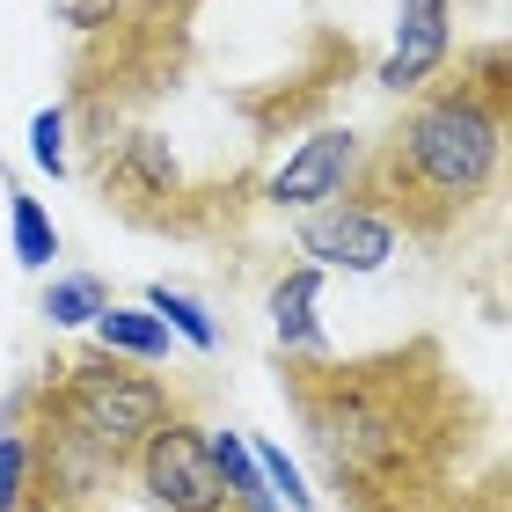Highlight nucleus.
Wrapping results in <instances>:
<instances>
[{
	"mask_svg": "<svg viewBox=\"0 0 512 512\" xmlns=\"http://www.w3.org/2000/svg\"><path fill=\"white\" fill-rule=\"evenodd\" d=\"M278 388L344 512H505L491 410L439 337L381 352H278Z\"/></svg>",
	"mask_w": 512,
	"mask_h": 512,
	"instance_id": "1",
	"label": "nucleus"
},
{
	"mask_svg": "<svg viewBox=\"0 0 512 512\" xmlns=\"http://www.w3.org/2000/svg\"><path fill=\"white\" fill-rule=\"evenodd\" d=\"M505 132H512L505 44H476V52H461V66L447 59L417 96H403L395 125L359 154V176L344 198H359L410 242H454L505 176Z\"/></svg>",
	"mask_w": 512,
	"mask_h": 512,
	"instance_id": "2",
	"label": "nucleus"
},
{
	"mask_svg": "<svg viewBox=\"0 0 512 512\" xmlns=\"http://www.w3.org/2000/svg\"><path fill=\"white\" fill-rule=\"evenodd\" d=\"M15 403H22L30 425L74 439V447H88V454H103L118 476L132 469V454L183 410L176 388L161 374H147V366H132L118 352H103V344L44 359L37 374L15 388Z\"/></svg>",
	"mask_w": 512,
	"mask_h": 512,
	"instance_id": "3",
	"label": "nucleus"
},
{
	"mask_svg": "<svg viewBox=\"0 0 512 512\" xmlns=\"http://www.w3.org/2000/svg\"><path fill=\"white\" fill-rule=\"evenodd\" d=\"M96 147V191L118 220L147 227V235H176V242H205V235H227L242 220V205L256 198V183H191L183 176L176 147L161 132H139V125H110L88 139Z\"/></svg>",
	"mask_w": 512,
	"mask_h": 512,
	"instance_id": "4",
	"label": "nucleus"
},
{
	"mask_svg": "<svg viewBox=\"0 0 512 512\" xmlns=\"http://www.w3.org/2000/svg\"><path fill=\"white\" fill-rule=\"evenodd\" d=\"M125 476L147 491L154 512H235V498H227V483L213 469V447H205V425H191L183 410L132 454Z\"/></svg>",
	"mask_w": 512,
	"mask_h": 512,
	"instance_id": "5",
	"label": "nucleus"
},
{
	"mask_svg": "<svg viewBox=\"0 0 512 512\" xmlns=\"http://www.w3.org/2000/svg\"><path fill=\"white\" fill-rule=\"evenodd\" d=\"M359 154H366V139L352 125H322V132L300 139V147L278 161L264 183H256V198L278 205V213H315V205H330V198L352 191Z\"/></svg>",
	"mask_w": 512,
	"mask_h": 512,
	"instance_id": "6",
	"label": "nucleus"
},
{
	"mask_svg": "<svg viewBox=\"0 0 512 512\" xmlns=\"http://www.w3.org/2000/svg\"><path fill=\"white\" fill-rule=\"evenodd\" d=\"M454 59V0H395V44L374 66L388 96H417Z\"/></svg>",
	"mask_w": 512,
	"mask_h": 512,
	"instance_id": "7",
	"label": "nucleus"
},
{
	"mask_svg": "<svg viewBox=\"0 0 512 512\" xmlns=\"http://www.w3.org/2000/svg\"><path fill=\"white\" fill-rule=\"evenodd\" d=\"M300 249H308L315 264H330V271H381L395 256V227L381 213H366L359 198H330V205H315V213L300 220Z\"/></svg>",
	"mask_w": 512,
	"mask_h": 512,
	"instance_id": "8",
	"label": "nucleus"
},
{
	"mask_svg": "<svg viewBox=\"0 0 512 512\" xmlns=\"http://www.w3.org/2000/svg\"><path fill=\"white\" fill-rule=\"evenodd\" d=\"M322 264H300L271 286V330H278V352L286 359H308V352H330V337H322Z\"/></svg>",
	"mask_w": 512,
	"mask_h": 512,
	"instance_id": "9",
	"label": "nucleus"
},
{
	"mask_svg": "<svg viewBox=\"0 0 512 512\" xmlns=\"http://www.w3.org/2000/svg\"><path fill=\"white\" fill-rule=\"evenodd\" d=\"M96 344H103V352H118V359H132V366H161L176 337H169V322H161V315L118 308V300H110V308L96 315Z\"/></svg>",
	"mask_w": 512,
	"mask_h": 512,
	"instance_id": "10",
	"label": "nucleus"
},
{
	"mask_svg": "<svg viewBox=\"0 0 512 512\" xmlns=\"http://www.w3.org/2000/svg\"><path fill=\"white\" fill-rule=\"evenodd\" d=\"M8 242H15L22 271H44L59 256V227H52V213H44L30 191H8Z\"/></svg>",
	"mask_w": 512,
	"mask_h": 512,
	"instance_id": "11",
	"label": "nucleus"
},
{
	"mask_svg": "<svg viewBox=\"0 0 512 512\" xmlns=\"http://www.w3.org/2000/svg\"><path fill=\"white\" fill-rule=\"evenodd\" d=\"M147 315H161L169 337H183L191 352H220V322L205 315V300H191L183 286H147Z\"/></svg>",
	"mask_w": 512,
	"mask_h": 512,
	"instance_id": "12",
	"label": "nucleus"
},
{
	"mask_svg": "<svg viewBox=\"0 0 512 512\" xmlns=\"http://www.w3.org/2000/svg\"><path fill=\"white\" fill-rule=\"evenodd\" d=\"M0 512H30V432H22L15 395L0 410Z\"/></svg>",
	"mask_w": 512,
	"mask_h": 512,
	"instance_id": "13",
	"label": "nucleus"
},
{
	"mask_svg": "<svg viewBox=\"0 0 512 512\" xmlns=\"http://www.w3.org/2000/svg\"><path fill=\"white\" fill-rule=\"evenodd\" d=\"M103 308H110V286L96 271H66V278L44 286V315H52V322H96Z\"/></svg>",
	"mask_w": 512,
	"mask_h": 512,
	"instance_id": "14",
	"label": "nucleus"
},
{
	"mask_svg": "<svg viewBox=\"0 0 512 512\" xmlns=\"http://www.w3.org/2000/svg\"><path fill=\"white\" fill-rule=\"evenodd\" d=\"M30 161L52 169V176H66V103H52V110L30 118Z\"/></svg>",
	"mask_w": 512,
	"mask_h": 512,
	"instance_id": "15",
	"label": "nucleus"
},
{
	"mask_svg": "<svg viewBox=\"0 0 512 512\" xmlns=\"http://www.w3.org/2000/svg\"><path fill=\"white\" fill-rule=\"evenodd\" d=\"M249 454H256V476L271 483V498H286L293 512H308V491H300V469H293V461H286V454L271 447V439H256Z\"/></svg>",
	"mask_w": 512,
	"mask_h": 512,
	"instance_id": "16",
	"label": "nucleus"
},
{
	"mask_svg": "<svg viewBox=\"0 0 512 512\" xmlns=\"http://www.w3.org/2000/svg\"><path fill=\"white\" fill-rule=\"evenodd\" d=\"M30 512H52V505H30Z\"/></svg>",
	"mask_w": 512,
	"mask_h": 512,
	"instance_id": "17",
	"label": "nucleus"
}]
</instances>
